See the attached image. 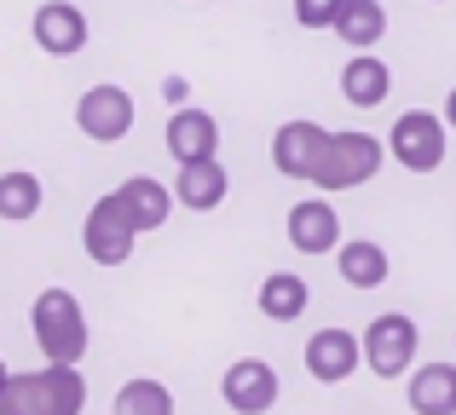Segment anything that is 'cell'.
Returning a JSON list of instances; mask_svg holds the SVG:
<instances>
[{
	"mask_svg": "<svg viewBox=\"0 0 456 415\" xmlns=\"http://www.w3.org/2000/svg\"><path fill=\"white\" fill-rule=\"evenodd\" d=\"M81 410H87V381L76 363L6 375V387H0V415H81Z\"/></svg>",
	"mask_w": 456,
	"mask_h": 415,
	"instance_id": "6da1fadb",
	"label": "cell"
},
{
	"mask_svg": "<svg viewBox=\"0 0 456 415\" xmlns=\"http://www.w3.org/2000/svg\"><path fill=\"white\" fill-rule=\"evenodd\" d=\"M29 329H35V347H41L46 363H81L87 352V312L69 289H41L29 306Z\"/></svg>",
	"mask_w": 456,
	"mask_h": 415,
	"instance_id": "7a4b0ae2",
	"label": "cell"
},
{
	"mask_svg": "<svg viewBox=\"0 0 456 415\" xmlns=\"http://www.w3.org/2000/svg\"><path fill=\"white\" fill-rule=\"evenodd\" d=\"M381 162H387L381 139H370V133H330L323 139L318 168H312V185H323V191H358V185H370L381 173Z\"/></svg>",
	"mask_w": 456,
	"mask_h": 415,
	"instance_id": "3957f363",
	"label": "cell"
},
{
	"mask_svg": "<svg viewBox=\"0 0 456 415\" xmlns=\"http://www.w3.org/2000/svg\"><path fill=\"white\" fill-rule=\"evenodd\" d=\"M445 116H434V110H404L399 122H393V133H387V150H393V162L399 168H411V173H434L439 162H445Z\"/></svg>",
	"mask_w": 456,
	"mask_h": 415,
	"instance_id": "277c9868",
	"label": "cell"
},
{
	"mask_svg": "<svg viewBox=\"0 0 456 415\" xmlns=\"http://www.w3.org/2000/svg\"><path fill=\"white\" fill-rule=\"evenodd\" d=\"M358 340H364V363L376 370V381L411 375V363H416V323L404 312H381Z\"/></svg>",
	"mask_w": 456,
	"mask_h": 415,
	"instance_id": "5b68a950",
	"label": "cell"
},
{
	"mask_svg": "<svg viewBox=\"0 0 456 415\" xmlns=\"http://www.w3.org/2000/svg\"><path fill=\"white\" fill-rule=\"evenodd\" d=\"M139 243V225L127 219V208L116 203V196H99L87 213V225H81V248H87L93 266H127V254H134Z\"/></svg>",
	"mask_w": 456,
	"mask_h": 415,
	"instance_id": "8992f818",
	"label": "cell"
},
{
	"mask_svg": "<svg viewBox=\"0 0 456 415\" xmlns=\"http://www.w3.org/2000/svg\"><path fill=\"white\" fill-rule=\"evenodd\" d=\"M76 127L93 139V145H116V139H127V127H134V99H127L122 87H87L76 104Z\"/></svg>",
	"mask_w": 456,
	"mask_h": 415,
	"instance_id": "52a82bcc",
	"label": "cell"
},
{
	"mask_svg": "<svg viewBox=\"0 0 456 415\" xmlns=\"http://www.w3.org/2000/svg\"><path fill=\"white\" fill-rule=\"evenodd\" d=\"M220 398L237 415H266L278 404V370H272L266 358H237L232 370L220 375Z\"/></svg>",
	"mask_w": 456,
	"mask_h": 415,
	"instance_id": "ba28073f",
	"label": "cell"
},
{
	"mask_svg": "<svg viewBox=\"0 0 456 415\" xmlns=\"http://www.w3.org/2000/svg\"><path fill=\"white\" fill-rule=\"evenodd\" d=\"M29 29H35V46H41L46 58H76L81 46H87V18H81V6H69V0L35 6Z\"/></svg>",
	"mask_w": 456,
	"mask_h": 415,
	"instance_id": "9c48e42d",
	"label": "cell"
},
{
	"mask_svg": "<svg viewBox=\"0 0 456 415\" xmlns=\"http://www.w3.org/2000/svg\"><path fill=\"white\" fill-rule=\"evenodd\" d=\"M364 363V340L353 335V329H318V335L306 340V370H312V381H346V375Z\"/></svg>",
	"mask_w": 456,
	"mask_h": 415,
	"instance_id": "30bf717a",
	"label": "cell"
},
{
	"mask_svg": "<svg viewBox=\"0 0 456 415\" xmlns=\"http://www.w3.org/2000/svg\"><path fill=\"white\" fill-rule=\"evenodd\" d=\"M323 127L318 122H283L278 133H272V162H278L283 180H312V168H318L323 156Z\"/></svg>",
	"mask_w": 456,
	"mask_h": 415,
	"instance_id": "8fae6325",
	"label": "cell"
},
{
	"mask_svg": "<svg viewBox=\"0 0 456 415\" xmlns=\"http://www.w3.org/2000/svg\"><path fill=\"white\" fill-rule=\"evenodd\" d=\"M289 243H295V254H330V248H341V213L323 196L295 203L289 208Z\"/></svg>",
	"mask_w": 456,
	"mask_h": 415,
	"instance_id": "7c38bea8",
	"label": "cell"
},
{
	"mask_svg": "<svg viewBox=\"0 0 456 415\" xmlns=\"http://www.w3.org/2000/svg\"><path fill=\"white\" fill-rule=\"evenodd\" d=\"M232 191V173L220 168V156H202V162H179V180H174V203H185L191 213H214Z\"/></svg>",
	"mask_w": 456,
	"mask_h": 415,
	"instance_id": "4fadbf2b",
	"label": "cell"
},
{
	"mask_svg": "<svg viewBox=\"0 0 456 415\" xmlns=\"http://www.w3.org/2000/svg\"><path fill=\"white\" fill-rule=\"evenodd\" d=\"M167 156L174 162L220 156V122H214L208 110H185V104H179L174 122H167Z\"/></svg>",
	"mask_w": 456,
	"mask_h": 415,
	"instance_id": "5bb4252c",
	"label": "cell"
},
{
	"mask_svg": "<svg viewBox=\"0 0 456 415\" xmlns=\"http://www.w3.org/2000/svg\"><path fill=\"white\" fill-rule=\"evenodd\" d=\"M116 203L127 208V219H134L139 231H162L167 213H174V191H167L162 180H151V173H139V180H127L122 191H116Z\"/></svg>",
	"mask_w": 456,
	"mask_h": 415,
	"instance_id": "9a60e30c",
	"label": "cell"
},
{
	"mask_svg": "<svg viewBox=\"0 0 456 415\" xmlns=\"http://www.w3.org/2000/svg\"><path fill=\"white\" fill-rule=\"evenodd\" d=\"M341 92H346V104H358V110H376V104L393 92V69L381 64L376 52H353L346 69H341Z\"/></svg>",
	"mask_w": 456,
	"mask_h": 415,
	"instance_id": "2e32d148",
	"label": "cell"
},
{
	"mask_svg": "<svg viewBox=\"0 0 456 415\" xmlns=\"http://www.w3.org/2000/svg\"><path fill=\"white\" fill-rule=\"evenodd\" d=\"M411 410L416 415H456V363L411 370Z\"/></svg>",
	"mask_w": 456,
	"mask_h": 415,
	"instance_id": "e0dca14e",
	"label": "cell"
},
{
	"mask_svg": "<svg viewBox=\"0 0 456 415\" xmlns=\"http://www.w3.org/2000/svg\"><path fill=\"white\" fill-rule=\"evenodd\" d=\"M335 271H341L353 289H381V283H387V248L370 243V236H353V243L335 248Z\"/></svg>",
	"mask_w": 456,
	"mask_h": 415,
	"instance_id": "ac0fdd59",
	"label": "cell"
},
{
	"mask_svg": "<svg viewBox=\"0 0 456 415\" xmlns=\"http://www.w3.org/2000/svg\"><path fill=\"white\" fill-rule=\"evenodd\" d=\"M330 29L341 35L346 46L370 52V46H376L381 35H387V12H381V0H341V12H335Z\"/></svg>",
	"mask_w": 456,
	"mask_h": 415,
	"instance_id": "d6986e66",
	"label": "cell"
},
{
	"mask_svg": "<svg viewBox=\"0 0 456 415\" xmlns=\"http://www.w3.org/2000/svg\"><path fill=\"white\" fill-rule=\"evenodd\" d=\"M306 300H312V289L295 271H272V277L260 283V317H272V323H295V317L306 312Z\"/></svg>",
	"mask_w": 456,
	"mask_h": 415,
	"instance_id": "ffe728a7",
	"label": "cell"
},
{
	"mask_svg": "<svg viewBox=\"0 0 456 415\" xmlns=\"http://www.w3.org/2000/svg\"><path fill=\"white\" fill-rule=\"evenodd\" d=\"M41 180L35 173H23V168H12V173H0V219H12V225H23V219H35L41 213Z\"/></svg>",
	"mask_w": 456,
	"mask_h": 415,
	"instance_id": "44dd1931",
	"label": "cell"
},
{
	"mask_svg": "<svg viewBox=\"0 0 456 415\" xmlns=\"http://www.w3.org/2000/svg\"><path fill=\"white\" fill-rule=\"evenodd\" d=\"M110 415H174V393H167L162 381H127L122 393H116Z\"/></svg>",
	"mask_w": 456,
	"mask_h": 415,
	"instance_id": "7402d4cb",
	"label": "cell"
},
{
	"mask_svg": "<svg viewBox=\"0 0 456 415\" xmlns=\"http://www.w3.org/2000/svg\"><path fill=\"white\" fill-rule=\"evenodd\" d=\"M335 12H341V0H295V23L301 29H330Z\"/></svg>",
	"mask_w": 456,
	"mask_h": 415,
	"instance_id": "603a6c76",
	"label": "cell"
},
{
	"mask_svg": "<svg viewBox=\"0 0 456 415\" xmlns=\"http://www.w3.org/2000/svg\"><path fill=\"white\" fill-rule=\"evenodd\" d=\"M445 127H456V87H451V104H445Z\"/></svg>",
	"mask_w": 456,
	"mask_h": 415,
	"instance_id": "cb8c5ba5",
	"label": "cell"
},
{
	"mask_svg": "<svg viewBox=\"0 0 456 415\" xmlns=\"http://www.w3.org/2000/svg\"><path fill=\"white\" fill-rule=\"evenodd\" d=\"M0 387H6V358H0Z\"/></svg>",
	"mask_w": 456,
	"mask_h": 415,
	"instance_id": "d4e9b609",
	"label": "cell"
}]
</instances>
